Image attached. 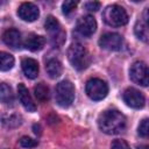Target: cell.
Listing matches in <instances>:
<instances>
[{
    "label": "cell",
    "mask_w": 149,
    "mask_h": 149,
    "mask_svg": "<svg viewBox=\"0 0 149 149\" xmlns=\"http://www.w3.org/2000/svg\"><path fill=\"white\" fill-rule=\"evenodd\" d=\"M56 102L61 107H69L74 100V86L70 80H62L56 86Z\"/></svg>",
    "instance_id": "obj_4"
},
{
    "label": "cell",
    "mask_w": 149,
    "mask_h": 149,
    "mask_svg": "<svg viewBox=\"0 0 149 149\" xmlns=\"http://www.w3.org/2000/svg\"><path fill=\"white\" fill-rule=\"evenodd\" d=\"M102 17L105 22L112 27H121L128 22V14L126 9L119 5H111L106 7Z\"/></svg>",
    "instance_id": "obj_3"
},
{
    "label": "cell",
    "mask_w": 149,
    "mask_h": 149,
    "mask_svg": "<svg viewBox=\"0 0 149 149\" xmlns=\"http://www.w3.org/2000/svg\"><path fill=\"white\" fill-rule=\"evenodd\" d=\"M129 77L130 79L141 85V86H148L149 79H148V66L143 62H135L129 70Z\"/></svg>",
    "instance_id": "obj_6"
},
{
    "label": "cell",
    "mask_w": 149,
    "mask_h": 149,
    "mask_svg": "<svg viewBox=\"0 0 149 149\" xmlns=\"http://www.w3.org/2000/svg\"><path fill=\"white\" fill-rule=\"evenodd\" d=\"M45 70L50 78H58L63 72V66L57 59H49L45 65Z\"/></svg>",
    "instance_id": "obj_17"
},
{
    "label": "cell",
    "mask_w": 149,
    "mask_h": 149,
    "mask_svg": "<svg viewBox=\"0 0 149 149\" xmlns=\"http://www.w3.org/2000/svg\"><path fill=\"white\" fill-rule=\"evenodd\" d=\"M34 93H35V97L38 101L41 102H45L49 100L50 98V92H49V87L43 84V83H40L37 84L35 87H34Z\"/></svg>",
    "instance_id": "obj_19"
},
{
    "label": "cell",
    "mask_w": 149,
    "mask_h": 149,
    "mask_svg": "<svg viewBox=\"0 0 149 149\" xmlns=\"http://www.w3.org/2000/svg\"><path fill=\"white\" fill-rule=\"evenodd\" d=\"M78 5V1H73V0H68V1H64L63 5H62V9H63V13L64 14H70Z\"/></svg>",
    "instance_id": "obj_22"
},
{
    "label": "cell",
    "mask_w": 149,
    "mask_h": 149,
    "mask_svg": "<svg viewBox=\"0 0 149 149\" xmlns=\"http://www.w3.org/2000/svg\"><path fill=\"white\" fill-rule=\"evenodd\" d=\"M17 15L23 21L33 22L38 17L40 10H38L37 6L34 5L33 2H23L17 9Z\"/></svg>",
    "instance_id": "obj_10"
},
{
    "label": "cell",
    "mask_w": 149,
    "mask_h": 149,
    "mask_svg": "<svg viewBox=\"0 0 149 149\" xmlns=\"http://www.w3.org/2000/svg\"><path fill=\"white\" fill-rule=\"evenodd\" d=\"M44 44H45V38L43 36L36 35V34H29L23 42V45L26 47V49H28L30 51L42 50Z\"/></svg>",
    "instance_id": "obj_13"
},
{
    "label": "cell",
    "mask_w": 149,
    "mask_h": 149,
    "mask_svg": "<svg viewBox=\"0 0 149 149\" xmlns=\"http://www.w3.org/2000/svg\"><path fill=\"white\" fill-rule=\"evenodd\" d=\"M17 95H19L20 102L22 104V106L28 112H35L36 111V105H35V102H34L28 88L23 84H19L17 85Z\"/></svg>",
    "instance_id": "obj_11"
},
{
    "label": "cell",
    "mask_w": 149,
    "mask_h": 149,
    "mask_svg": "<svg viewBox=\"0 0 149 149\" xmlns=\"http://www.w3.org/2000/svg\"><path fill=\"white\" fill-rule=\"evenodd\" d=\"M135 35L139 40L147 42L149 37V30H148V17H147V9L144 12V20H139L134 27Z\"/></svg>",
    "instance_id": "obj_16"
},
{
    "label": "cell",
    "mask_w": 149,
    "mask_h": 149,
    "mask_svg": "<svg viewBox=\"0 0 149 149\" xmlns=\"http://www.w3.org/2000/svg\"><path fill=\"white\" fill-rule=\"evenodd\" d=\"M20 144L24 148H34L37 146V141L36 140H33L28 136H22L21 140H20Z\"/></svg>",
    "instance_id": "obj_23"
},
{
    "label": "cell",
    "mask_w": 149,
    "mask_h": 149,
    "mask_svg": "<svg viewBox=\"0 0 149 149\" xmlns=\"http://www.w3.org/2000/svg\"><path fill=\"white\" fill-rule=\"evenodd\" d=\"M22 70L23 73L26 74L27 78L29 79H34L37 77L38 74V63L37 61L33 59V58H24L22 59Z\"/></svg>",
    "instance_id": "obj_15"
},
{
    "label": "cell",
    "mask_w": 149,
    "mask_h": 149,
    "mask_svg": "<svg viewBox=\"0 0 149 149\" xmlns=\"http://www.w3.org/2000/svg\"><path fill=\"white\" fill-rule=\"evenodd\" d=\"M123 101L126 102L127 106L139 109L144 106L146 99H144V95L139 90L129 87L123 92Z\"/></svg>",
    "instance_id": "obj_8"
},
{
    "label": "cell",
    "mask_w": 149,
    "mask_h": 149,
    "mask_svg": "<svg viewBox=\"0 0 149 149\" xmlns=\"http://www.w3.org/2000/svg\"><path fill=\"white\" fill-rule=\"evenodd\" d=\"M85 90H86L87 95L92 100H95V101L102 100L108 93V86H107L106 81H104L102 79H99V78H92V79L87 80Z\"/></svg>",
    "instance_id": "obj_5"
},
{
    "label": "cell",
    "mask_w": 149,
    "mask_h": 149,
    "mask_svg": "<svg viewBox=\"0 0 149 149\" xmlns=\"http://www.w3.org/2000/svg\"><path fill=\"white\" fill-rule=\"evenodd\" d=\"M98 126L101 132L108 135H115L125 129L126 118L116 109H108L100 114L98 119Z\"/></svg>",
    "instance_id": "obj_1"
},
{
    "label": "cell",
    "mask_w": 149,
    "mask_h": 149,
    "mask_svg": "<svg viewBox=\"0 0 149 149\" xmlns=\"http://www.w3.org/2000/svg\"><path fill=\"white\" fill-rule=\"evenodd\" d=\"M0 101L2 104L9 105L14 101V94L9 85L6 83H0Z\"/></svg>",
    "instance_id": "obj_18"
},
{
    "label": "cell",
    "mask_w": 149,
    "mask_h": 149,
    "mask_svg": "<svg viewBox=\"0 0 149 149\" xmlns=\"http://www.w3.org/2000/svg\"><path fill=\"white\" fill-rule=\"evenodd\" d=\"M2 41L6 45L13 49H17L21 47V34L16 29H7L2 34Z\"/></svg>",
    "instance_id": "obj_12"
},
{
    "label": "cell",
    "mask_w": 149,
    "mask_h": 149,
    "mask_svg": "<svg viewBox=\"0 0 149 149\" xmlns=\"http://www.w3.org/2000/svg\"><path fill=\"white\" fill-rule=\"evenodd\" d=\"M14 65V57L8 54L0 51V71H8Z\"/></svg>",
    "instance_id": "obj_20"
},
{
    "label": "cell",
    "mask_w": 149,
    "mask_h": 149,
    "mask_svg": "<svg viewBox=\"0 0 149 149\" xmlns=\"http://www.w3.org/2000/svg\"><path fill=\"white\" fill-rule=\"evenodd\" d=\"M84 6H85V8H86L87 10H90V12H97V10L100 8V2H98V1H88V2H86Z\"/></svg>",
    "instance_id": "obj_25"
},
{
    "label": "cell",
    "mask_w": 149,
    "mask_h": 149,
    "mask_svg": "<svg viewBox=\"0 0 149 149\" xmlns=\"http://www.w3.org/2000/svg\"><path fill=\"white\" fill-rule=\"evenodd\" d=\"M44 27H45V30L48 31V33H50L54 37V40L56 38H58V37H61V38H64V33L61 30V24H59V22L57 21V19L56 17H54L52 15H50V16H48L47 17V20H45V22H44Z\"/></svg>",
    "instance_id": "obj_14"
},
{
    "label": "cell",
    "mask_w": 149,
    "mask_h": 149,
    "mask_svg": "<svg viewBox=\"0 0 149 149\" xmlns=\"http://www.w3.org/2000/svg\"><path fill=\"white\" fill-rule=\"evenodd\" d=\"M76 29L77 31L83 35V36H91L94 34V31L97 30V21L93 16L91 15H85V16H81L78 21H77V24H76Z\"/></svg>",
    "instance_id": "obj_9"
},
{
    "label": "cell",
    "mask_w": 149,
    "mask_h": 149,
    "mask_svg": "<svg viewBox=\"0 0 149 149\" xmlns=\"http://www.w3.org/2000/svg\"><path fill=\"white\" fill-rule=\"evenodd\" d=\"M112 149H129V146L123 140H114L111 146Z\"/></svg>",
    "instance_id": "obj_24"
},
{
    "label": "cell",
    "mask_w": 149,
    "mask_h": 149,
    "mask_svg": "<svg viewBox=\"0 0 149 149\" xmlns=\"http://www.w3.org/2000/svg\"><path fill=\"white\" fill-rule=\"evenodd\" d=\"M122 36L116 33H106L99 38V45L109 51H116L122 47Z\"/></svg>",
    "instance_id": "obj_7"
},
{
    "label": "cell",
    "mask_w": 149,
    "mask_h": 149,
    "mask_svg": "<svg viewBox=\"0 0 149 149\" xmlns=\"http://www.w3.org/2000/svg\"><path fill=\"white\" fill-rule=\"evenodd\" d=\"M139 149H147V147L144 146V147H141V148H139Z\"/></svg>",
    "instance_id": "obj_27"
},
{
    "label": "cell",
    "mask_w": 149,
    "mask_h": 149,
    "mask_svg": "<svg viewBox=\"0 0 149 149\" xmlns=\"http://www.w3.org/2000/svg\"><path fill=\"white\" fill-rule=\"evenodd\" d=\"M34 133L35 134H40V126L38 125H34Z\"/></svg>",
    "instance_id": "obj_26"
},
{
    "label": "cell",
    "mask_w": 149,
    "mask_h": 149,
    "mask_svg": "<svg viewBox=\"0 0 149 149\" xmlns=\"http://www.w3.org/2000/svg\"><path fill=\"white\" fill-rule=\"evenodd\" d=\"M68 58L76 70H84L90 64V56L87 50L79 43H72L68 50Z\"/></svg>",
    "instance_id": "obj_2"
},
{
    "label": "cell",
    "mask_w": 149,
    "mask_h": 149,
    "mask_svg": "<svg viewBox=\"0 0 149 149\" xmlns=\"http://www.w3.org/2000/svg\"><path fill=\"white\" fill-rule=\"evenodd\" d=\"M148 123H149V120L148 119H143L141 121V123L139 125L137 133H139L140 136H142V137H147L148 136V133H149V126H148Z\"/></svg>",
    "instance_id": "obj_21"
}]
</instances>
